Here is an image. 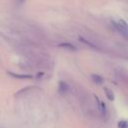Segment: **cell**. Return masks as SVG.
Listing matches in <instances>:
<instances>
[{
    "mask_svg": "<svg viewBox=\"0 0 128 128\" xmlns=\"http://www.w3.org/2000/svg\"><path fill=\"white\" fill-rule=\"evenodd\" d=\"M111 23H112V25H113L114 29H115V30H116L120 35H122L125 39H127V40H128V29H126V28H124L123 26H121L117 21L112 20V21H111Z\"/></svg>",
    "mask_w": 128,
    "mask_h": 128,
    "instance_id": "6da1fadb",
    "label": "cell"
},
{
    "mask_svg": "<svg viewBox=\"0 0 128 128\" xmlns=\"http://www.w3.org/2000/svg\"><path fill=\"white\" fill-rule=\"evenodd\" d=\"M58 46L61 47V48H63V49L69 50V51H76V50H77L76 47H75L73 44L69 43V42H63V43H60Z\"/></svg>",
    "mask_w": 128,
    "mask_h": 128,
    "instance_id": "7a4b0ae2",
    "label": "cell"
},
{
    "mask_svg": "<svg viewBox=\"0 0 128 128\" xmlns=\"http://www.w3.org/2000/svg\"><path fill=\"white\" fill-rule=\"evenodd\" d=\"M68 90H69L68 84L66 82H64V81H60L59 82V86H58V91L60 93H66V92H68Z\"/></svg>",
    "mask_w": 128,
    "mask_h": 128,
    "instance_id": "3957f363",
    "label": "cell"
},
{
    "mask_svg": "<svg viewBox=\"0 0 128 128\" xmlns=\"http://www.w3.org/2000/svg\"><path fill=\"white\" fill-rule=\"evenodd\" d=\"M91 78H92V80L94 81V83H96V84H98V85H100V84H102V83L104 82L103 77L100 76V75H98V74H92V75H91Z\"/></svg>",
    "mask_w": 128,
    "mask_h": 128,
    "instance_id": "277c9868",
    "label": "cell"
},
{
    "mask_svg": "<svg viewBox=\"0 0 128 128\" xmlns=\"http://www.w3.org/2000/svg\"><path fill=\"white\" fill-rule=\"evenodd\" d=\"M79 40H80V41H82L83 43H85L86 45H88L89 47L93 48V49H96V50H98V49H99V48H98V47H97V46H96V45H95L94 43H92L91 41L87 40L86 38H84V37H82V36H80V37H79Z\"/></svg>",
    "mask_w": 128,
    "mask_h": 128,
    "instance_id": "5b68a950",
    "label": "cell"
},
{
    "mask_svg": "<svg viewBox=\"0 0 128 128\" xmlns=\"http://www.w3.org/2000/svg\"><path fill=\"white\" fill-rule=\"evenodd\" d=\"M104 91H105V95H106V97L109 99V100H111V101H113L114 99H115V96H114V93H113V91L111 90V89H109V88H107V87H105L104 88Z\"/></svg>",
    "mask_w": 128,
    "mask_h": 128,
    "instance_id": "8992f818",
    "label": "cell"
},
{
    "mask_svg": "<svg viewBox=\"0 0 128 128\" xmlns=\"http://www.w3.org/2000/svg\"><path fill=\"white\" fill-rule=\"evenodd\" d=\"M10 75H12L13 77L15 78H20V79H31L32 76L31 75H25V74H16V73H13V72H9Z\"/></svg>",
    "mask_w": 128,
    "mask_h": 128,
    "instance_id": "52a82bcc",
    "label": "cell"
},
{
    "mask_svg": "<svg viewBox=\"0 0 128 128\" xmlns=\"http://www.w3.org/2000/svg\"><path fill=\"white\" fill-rule=\"evenodd\" d=\"M118 128H128V121L127 120H120L118 122Z\"/></svg>",
    "mask_w": 128,
    "mask_h": 128,
    "instance_id": "ba28073f",
    "label": "cell"
},
{
    "mask_svg": "<svg viewBox=\"0 0 128 128\" xmlns=\"http://www.w3.org/2000/svg\"><path fill=\"white\" fill-rule=\"evenodd\" d=\"M117 22H118V23H119L121 26H123L124 28L128 29V24H127V23H126V22H125L123 19H118V20H117Z\"/></svg>",
    "mask_w": 128,
    "mask_h": 128,
    "instance_id": "9c48e42d",
    "label": "cell"
}]
</instances>
